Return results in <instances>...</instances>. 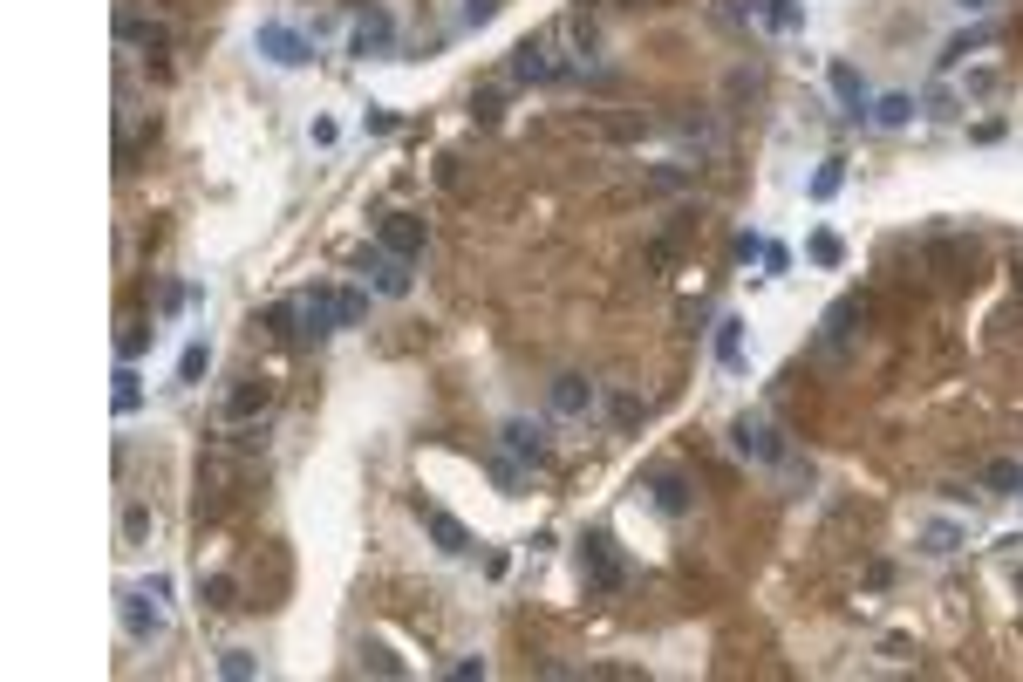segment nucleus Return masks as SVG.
<instances>
[{
  "instance_id": "2eb2a0df",
  "label": "nucleus",
  "mask_w": 1023,
  "mask_h": 682,
  "mask_svg": "<svg viewBox=\"0 0 1023 682\" xmlns=\"http://www.w3.org/2000/svg\"><path fill=\"white\" fill-rule=\"evenodd\" d=\"M648 492H655V505H662L669 519H682V512H689V485H682L676 471H655V478H648Z\"/></svg>"
},
{
  "instance_id": "a878e982",
  "label": "nucleus",
  "mask_w": 1023,
  "mask_h": 682,
  "mask_svg": "<svg viewBox=\"0 0 1023 682\" xmlns=\"http://www.w3.org/2000/svg\"><path fill=\"white\" fill-rule=\"evenodd\" d=\"M362 669H376V676H389V682L403 676V662H396V655H389L382 642H369V648H362Z\"/></svg>"
},
{
  "instance_id": "9d476101",
  "label": "nucleus",
  "mask_w": 1023,
  "mask_h": 682,
  "mask_svg": "<svg viewBox=\"0 0 1023 682\" xmlns=\"http://www.w3.org/2000/svg\"><path fill=\"white\" fill-rule=\"evenodd\" d=\"M498 437H505V451L526 457V464H539V457H546V423H532V417H505V430H498Z\"/></svg>"
},
{
  "instance_id": "9b49d317",
  "label": "nucleus",
  "mask_w": 1023,
  "mask_h": 682,
  "mask_svg": "<svg viewBox=\"0 0 1023 682\" xmlns=\"http://www.w3.org/2000/svg\"><path fill=\"white\" fill-rule=\"evenodd\" d=\"M826 82H833V96H839V103H846V116L873 110V96H867V76H860L853 62H833V69H826Z\"/></svg>"
},
{
  "instance_id": "e433bc0d",
  "label": "nucleus",
  "mask_w": 1023,
  "mask_h": 682,
  "mask_svg": "<svg viewBox=\"0 0 1023 682\" xmlns=\"http://www.w3.org/2000/svg\"><path fill=\"white\" fill-rule=\"evenodd\" d=\"M955 7H962V14H989L996 0H955Z\"/></svg>"
},
{
  "instance_id": "1a4fd4ad",
  "label": "nucleus",
  "mask_w": 1023,
  "mask_h": 682,
  "mask_svg": "<svg viewBox=\"0 0 1023 682\" xmlns=\"http://www.w3.org/2000/svg\"><path fill=\"white\" fill-rule=\"evenodd\" d=\"M382 253H396V260H417V253H423V219H410V212H389V219H382Z\"/></svg>"
},
{
  "instance_id": "bb28decb",
  "label": "nucleus",
  "mask_w": 1023,
  "mask_h": 682,
  "mask_svg": "<svg viewBox=\"0 0 1023 682\" xmlns=\"http://www.w3.org/2000/svg\"><path fill=\"white\" fill-rule=\"evenodd\" d=\"M839 185H846V171H839V157H826V164L812 171V198H833Z\"/></svg>"
},
{
  "instance_id": "423d86ee",
  "label": "nucleus",
  "mask_w": 1023,
  "mask_h": 682,
  "mask_svg": "<svg viewBox=\"0 0 1023 682\" xmlns=\"http://www.w3.org/2000/svg\"><path fill=\"white\" fill-rule=\"evenodd\" d=\"M396 48V21L382 14V7H369L362 21H355V35H348V55H362V62H376V55H389Z\"/></svg>"
},
{
  "instance_id": "dca6fc26",
  "label": "nucleus",
  "mask_w": 1023,
  "mask_h": 682,
  "mask_svg": "<svg viewBox=\"0 0 1023 682\" xmlns=\"http://www.w3.org/2000/svg\"><path fill=\"white\" fill-rule=\"evenodd\" d=\"M717 362H723V369L744 362V321H737V314H723V321H717Z\"/></svg>"
},
{
  "instance_id": "f257e3e1",
  "label": "nucleus",
  "mask_w": 1023,
  "mask_h": 682,
  "mask_svg": "<svg viewBox=\"0 0 1023 682\" xmlns=\"http://www.w3.org/2000/svg\"><path fill=\"white\" fill-rule=\"evenodd\" d=\"M157 601H164L157 587H123V594H116V621H123V635H130L137 648L164 642V607Z\"/></svg>"
},
{
  "instance_id": "7c9ffc66",
  "label": "nucleus",
  "mask_w": 1023,
  "mask_h": 682,
  "mask_svg": "<svg viewBox=\"0 0 1023 682\" xmlns=\"http://www.w3.org/2000/svg\"><path fill=\"white\" fill-rule=\"evenodd\" d=\"M498 14V0H464V28H485Z\"/></svg>"
},
{
  "instance_id": "f704fd0d",
  "label": "nucleus",
  "mask_w": 1023,
  "mask_h": 682,
  "mask_svg": "<svg viewBox=\"0 0 1023 682\" xmlns=\"http://www.w3.org/2000/svg\"><path fill=\"white\" fill-rule=\"evenodd\" d=\"M362 123H369V130H376V137H389V130H396V116L382 110V103H369V116H362Z\"/></svg>"
},
{
  "instance_id": "c756f323",
  "label": "nucleus",
  "mask_w": 1023,
  "mask_h": 682,
  "mask_svg": "<svg viewBox=\"0 0 1023 682\" xmlns=\"http://www.w3.org/2000/svg\"><path fill=\"white\" fill-rule=\"evenodd\" d=\"M205 607H232V580H226V573L205 580Z\"/></svg>"
},
{
  "instance_id": "473e14b6",
  "label": "nucleus",
  "mask_w": 1023,
  "mask_h": 682,
  "mask_svg": "<svg viewBox=\"0 0 1023 682\" xmlns=\"http://www.w3.org/2000/svg\"><path fill=\"white\" fill-rule=\"evenodd\" d=\"M307 137H314V144L328 151V144H335V137H341V130H335V116H314V123H307Z\"/></svg>"
},
{
  "instance_id": "4468645a",
  "label": "nucleus",
  "mask_w": 1023,
  "mask_h": 682,
  "mask_svg": "<svg viewBox=\"0 0 1023 682\" xmlns=\"http://www.w3.org/2000/svg\"><path fill=\"white\" fill-rule=\"evenodd\" d=\"M266 396H273V389H266L260 376H246V382H239V389L226 396V423H253V417L266 410Z\"/></svg>"
},
{
  "instance_id": "20e7f679",
  "label": "nucleus",
  "mask_w": 1023,
  "mask_h": 682,
  "mask_svg": "<svg viewBox=\"0 0 1023 682\" xmlns=\"http://www.w3.org/2000/svg\"><path fill=\"white\" fill-rule=\"evenodd\" d=\"M730 444H737V457H751V464H785V437H778V423H764V417H737L730 423Z\"/></svg>"
},
{
  "instance_id": "b1692460",
  "label": "nucleus",
  "mask_w": 1023,
  "mask_h": 682,
  "mask_svg": "<svg viewBox=\"0 0 1023 682\" xmlns=\"http://www.w3.org/2000/svg\"><path fill=\"white\" fill-rule=\"evenodd\" d=\"M805 253H812V260H819V266H839V260H846V246H839V232H812V246H805Z\"/></svg>"
},
{
  "instance_id": "c9c22d12",
  "label": "nucleus",
  "mask_w": 1023,
  "mask_h": 682,
  "mask_svg": "<svg viewBox=\"0 0 1023 682\" xmlns=\"http://www.w3.org/2000/svg\"><path fill=\"white\" fill-rule=\"evenodd\" d=\"M116 355H123V362H137V355H144V328H130V335L116 341Z\"/></svg>"
},
{
  "instance_id": "4be33fe9",
  "label": "nucleus",
  "mask_w": 1023,
  "mask_h": 682,
  "mask_svg": "<svg viewBox=\"0 0 1023 682\" xmlns=\"http://www.w3.org/2000/svg\"><path fill=\"white\" fill-rule=\"evenodd\" d=\"M989 41H996L989 28H976V35H955V41L942 48V69H955V62H969V55H976V48H989Z\"/></svg>"
},
{
  "instance_id": "5701e85b",
  "label": "nucleus",
  "mask_w": 1023,
  "mask_h": 682,
  "mask_svg": "<svg viewBox=\"0 0 1023 682\" xmlns=\"http://www.w3.org/2000/svg\"><path fill=\"white\" fill-rule=\"evenodd\" d=\"M853 321H860V301H839L833 314H826V341H833V348H839V341L853 335Z\"/></svg>"
},
{
  "instance_id": "c85d7f7f",
  "label": "nucleus",
  "mask_w": 1023,
  "mask_h": 682,
  "mask_svg": "<svg viewBox=\"0 0 1023 682\" xmlns=\"http://www.w3.org/2000/svg\"><path fill=\"white\" fill-rule=\"evenodd\" d=\"M144 532H151V512H144V505H130V512H123V539H130V546H137V539H144Z\"/></svg>"
},
{
  "instance_id": "72a5a7b5",
  "label": "nucleus",
  "mask_w": 1023,
  "mask_h": 682,
  "mask_svg": "<svg viewBox=\"0 0 1023 682\" xmlns=\"http://www.w3.org/2000/svg\"><path fill=\"white\" fill-rule=\"evenodd\" d=\"M451 676H457V682H485V655H464Z\"/></svg>"
},
{
  "instance_id": "39448f33",
  "label": "nucleus",
  "mask_w": 1023,
  "mask_h": 682,
  "mask_svg": "<svg viewBox=\"0 0 1023 682\" xmlns=\"http://www.w3.org/2000/svg\"><path fill=\"white\" fill-rule=\"evenodd\" d=\"M355 266L369 273V287H376V294H389V301H403V294H410V260H396V253L369 246V253H362Z\"/></svg>"
},
{
  "instance_id": "412c9836",
  "label": "nucleus",
  "mask_w": 1023,
  "mask_h": 682,
  "mask_svg": "<svg viewBox=\"0 0 1023 682\" xmlns=\"http://www.w3.org/2000/svg\"><path fill=\"white\" fill-rule=\"evenodd\" d=\"M955 546H962V532H955V526H921V553H928V560H948Z\"/></svg>"
},
{
  "instance_id": "aec40b11",
  "label": "nucleus",
  "mask_w": 1023,
  "mask_h": 682,
  "mask_svg": "<svg viewBox=\"0 0 1023 682\" xmlns=\"http://www.w3.org/2000/svg\"><path fill=\"white\" fill-rule=\"evenodd\" d=\"M873 123H887V130L914 123V96H880V103H873Z\"/></svg>"
},
{
  "instance_id": "0eeeda50",
  "label": "nucleus",
  "mask_w": 1023,
  "mask_h": 682,
  "mask_svg": "<svg viewBox=\"0 0 1023 682\" xmlns=\"http://www.w3.org/2000/svg\"><path fill=\"white\" fill-rule=\"evenodd\" d=\"M580 567H587V580H594V587H601V594H614V587H621V580H628V567H621V560H614V539H607V532H594V539H587V546H580Z\"/></svg>"
},
{
  "instance_id": "6ab92c4d",
  "label": "nucleus",
  "mask_w": 1023,
  "mask_h": 682,
  "mask_svg": "<svg viewBox=\"0 0 1023 682\" xmlns=\"http://www.w3.org/2000/svg\"><path fill=\"white\" fill-rule=\"evenodd\" d=\"M219 676H226V682H246V676H260V662H253V648H219Z\"/></svg>"
},
{
  "instance_id": "f03ea898",
  "label": "nucleus",
  "mask_w": 1023,
  "mask_h": 682,
  "mask_svg": "<svg viewBox=\"0 0 1023 682\" xmlns=\"http://www.w3.org/2000/svg\"><path fill=\"white\" fill-rule=\"evenodd\" d=\"M294 307V335H307V341H328L341 328V287H314V294H301V301H287Z\"/></svg>"
},
{
  "instance_id": "f8f14e48",
  "label": "nucleus",
  "mask_w": 1023,
  "mask_h": 682,
  "mask_svg": "<svg viewBox=\"0 0 1023 682\" xmlns=\"http://www.w3.org/2000/svg\"><path fill=\"white\" fill-rule=\"evenodd\" d=\"M423 526H430V539H437V553H451V560H464L471 553V532H464V519H451V512H423Z\"/></svg>"
},
{
  "instance_id": "7ed1b4c3",
  "label": "nucleus",
  "mask_w": 1023,
  "mask_h": 682,
  "mask_svg": "<svg viewBox=\"0 0 1023 682\" xmlns=\"http://www.w3.org/2000/svg\"><path fill=\"white\" fill-rule=\"evenodd\" d=\"M253 48H260L273 69H307L314 62V48H307L301 28H287V21H260V35H253Z\"/></svg>"
},
{
  "instance_id": "f3484780",
  "label": "nucleus",
  "mask_w": 1023,
  "mask_h": 682,
  "mask_svg": "<svg viewBox=\"0 0 1023 682\" xmlns=\"http://www.w3.org/2000/svg\"><path fill=\"white\" fill-rule=\"evenodd\" d=\"M137 410H144V382H137V369L123 362V369H116V417H137Z\"/></svg>"
},
{
  "instance_id": "ddd939ff",
  "label": "nucleus",
  "mask_w": 1023,
  "mask_h": 682,
  "mask_svg": "<svg viewBox=\"0 0 1023 682\" xmlns=\"http://www.w3.org/2000/svg\"><path fill=\"white\" fill-rule=\"evenodd\" d=\"M553 55H546V41H519L512 48V82H553Z\"/></svg>"
},
{
  "instance_id": "a211bd4d",
  "label": "nucleus",
  "mask_w": 1023,
  "mask_h": 682,
  "mask_svg": "<svg viewBox=\"0 0 1023 682\" xmlns=\"http://www.w3.org/2000/svg\"><path fill=\"white\" fill-rule=\"evenodd\" d=\"M983 478H989V492H1017L1023 498V464H1017V457H996Z\"/></svg>"
},
{
  "instance_id": "cd10ccee",
  "label": "nucleus",
  "mask_w": 1023,
  "mask_h": 682,
  "mask_svg": "<svg viewBox=\"0 0 1023 682\" xmlns=\"http://www.w3.org/2000/svg\"><path fill=\"white\" fill-rule=\"evenodd\" d=\"M355 321H369V294L362 287H341V328H355Z\"/></svg>"
},
{
  "instance_id": "2f4dec72",
  "label": "nucleus",
  "mask_w": 1023,
  "mask_h": 682,
  "mask_svg": "<svg viewBox=\"0 0 1023 682\" xmlns=\"http://www.w3.org/2000/svg\"><path fill=\"white\" fill-rule=\"evenodd\" d=\"M764 246H771V239H758V232H737V260H744V266L764 260Z\"/></svg>"
},
{
  "instance_id": "6e6552de",
  "label": "nucleus",
  "mask_w": 1023,
  "mask_h": 682,
  "mask_svg": "<svg viewBox=\"0 0 1023 682\" xmlns=\"http://www.w3.org/2000/svg\"><path fill=\"white\" fill-rule=\"evenodd\" d=\"M594 403H601V389L587 376H560L553 382V417H594Z\"/></svg>"
},
{
  "instance_id": "393cba45",
  "label": "nucleus",
  "mask_w": 1023,
  "mask_h": 682,
  "mask_svg": "<svg viewBox=\"0 0 1023 682\" xmlns=\"http://www.w3.org/2000/svg\"><path fill=\"white\" fill-rule=\"evenodd\" d=\"M205 362H212V348H205V341H191L185 355H178V382H198V376H205Z\"/></svg>"
}]
</instances>
